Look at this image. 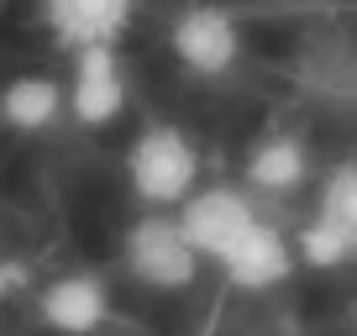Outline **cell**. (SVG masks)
I'll list each match as a JSON object with an SVG mask.
<instances>
[{
    "label": "cell",
    "instance_id": "7c38bea8",
    "mask_svg": "<svg viewBox=\"0 0 357 336\" xmlns=\"http://www.w3.org/2000/svg\"><path fill=\"white\" fill-rule=\"evenodd\" d=\"M26 289V268L16 258H0V300H11V294Z\"/></svg>",
    "mask_w": 357,
    "mask_h": 336
},
{
    "label": "cell",
    "instance_id": "8fae6325",
    "mask_svg": "<svg viewBox=\"0 0 357 336\" xmlns=\"http://www.w3.org/2000/svg\"><path fill=\"white\" fill-rule=\"evenodd\" d=\"M315 221L331 226V231L357 252V163H342V168L326 174L321 200H315Z\"/></svg>",
    "mask_w": 357,
    "mask_h": 336
},
{
    "label": "cell",
    "instance_id": "5b68a950",
    "mask_svg": "<svg viewBox=\"0 0 357 336\" xmlns=\"http://www.w3.org/2000/svg\"><path fill=\"white\" fill-rule=\"evenodd\" d=\"M168 53L200 79H221L236 68L242 58V22H236L226 6L200 0V6H184L168 26Z\"/></svg>",
    "mask_w": 357,
    "mask_h": 336
},
{
    "label": "cell",
    "instance_id": "6da1fadb",
    "mask_svg": "<svg viewBox=\"0 0 357 336\" xmlns=\"http://www.w3.org/2000/svg\"><path fill=\"white\" fill-rule=\"evenodd\" d=\"M200 179V147L184 126L153 121L126 147V184L147 211H178Z\"/></svg>",
    "mask_w": 357,
    "mask_h": 336
},
{
    "label": "cell",
    "instance_id": "30bf717a",
    "mask_svg": "<svg viewBox=\"0 0 357 336\" xmlns=\"http://www.w3.org/2000/svg\"><path fill=\"white\" fill-rule=\"evenodd\" d=\"M242 174H247V190L294 194L305 179H310V147H305L294 132H268L263 142H252Z\"/></svg>",
    "mask_w": 357,
    "mask_h": 336
},
{
    "label": "cell",
    "instance_id": "52a82bcc",
    "mask_svg": "<svg viewBox=\"0 0 357 336\" xmlns=\"http://www.w3.org/2000/svg\"><path fill=\"white\" fill-rule=\"evenodd\" d=\"M37 315L58 336H95L111 321V294H105V284L95 273H58L37 294Z\"/></svg>",
    "mask_w": 357,
    "mask_h": 336
},
{
    "label": "cell",
    "instance_id": "ba28073f",
    "mask_svg": "<svg viewBox=\"0 0 357 336\" xmlns=\"http://www.w3.org/2000/svg\"><path fill=\"white\" fill-rule=\"evenodd\" d=\"M221 273H226V284H231V289H242V294L279 289V284L294 273V242L279 231V226L257 221L252 231H247L242 242L221 258Z\"/></svg>",
    "mask_w": 357,
    "mask_h": 336
},
{
    "label": "cell",
    "instance_id": "7a4b0ae2",
    "mask_svg": "<svg viewBox=\"0 0 357 336\" xmlns=\"http://www.w3.org/2000/svg\"><path fill=\"white\" fill-rule=\"evenodd\" d=\"M121 258H126V273H132L142 289H158V294H178L190 289L195 273H200V258H195V247L184 242L178 221L168 211H147L132 221L121 242Z\"/></svg>",
    "mask_w": 357,
    "mask_h": 336
},
{
    "label": "cell",
    "instance_id": "3957f363",
    "mask_svg": "<svg viewBox=\"0 0 357 336\" xmlns=\"http://www.w3.org/2000/svg\"><path fill=\"white\" fill-rule=\"evenodd\" d=\"M126 100H132V79L121 47H79L63 79V116H74L89 132H105L126 116Z\"/></svg>",
    "mask_w": 357,
    "mask_h": 336
},
{
    "label": "cell",
    "instance_id": "8992f818",
    "mask_svg": "<svg viewBox=\"0 0 357 336\" xmlns=\"http://www.w3.org/2000/svg\"><path fill=\"white\" fill-rule=\"evenodd\" d=\"M137 0H43V22L63 53L79 47H116L132 26Z\"/></svg>",
    "mask_w": 357,
    "mask_h": 336
},
{
    "label": "cell",
    "instance_id": "277c9868",
    "mask_svg": "<svg viewBox=\"0 0 357 336\" xmlns=\"http://www.w3.org/2000/svg\"><path fill=\"white\" fill-rule=\"evenodd\" d=\"M174 221H178V231H184V242L195 247V258L221 263L263 215H257V205H252L247 190H236V184H211V190H195L190 200L178 205Z\"/></svg>",
    "mask_w": 357,
    "mask_h": 336
},
{
    "label": "cell",
    "instance_id": "9c48e42d",
    "mask_svg": "<svg viewBox=\"0 0 357 336\" xmlns=\"http://www.w3.org/2000/svg\"><path fill=\"white\" fill-rule=\"evenodd\" d=\"M0 121L11 132H47V126L63 121V79L43 74V68H26V74L6 79L0 90Z\"/></svg>",
    "mask_w": 357,
    "mask_h": 336
}]
</instances>
